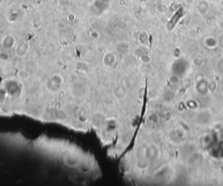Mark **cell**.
<instances>
[{
  "instance_id": "cell-5",
  "label": "cell",
  "mask_w": 223,
  "mask_h": 186,
  "mask_svg": "<svg viewBox=\"0 0 223 186\" xmlns=\"http://www.w3.org/2000/svg\"><path fill=\"white\" fill-rule=\"evenodd\" d=\"M141 62L144 64H149L151 62V57L149 56H146V55H145V56H142L141 57Z\"/></svg>"
},
{
  "instance_id": "cell-4",
  "label": "cell",
  "mask_w": 223,
  "mask_h": 186,
  "mask_svg": "<svg viewBox=\"0 0 223 186\" xmlns=\"http://www.w3.org/2000/svg\"><path fill=\"white\" fill-rule=\"evenodd\" d=\"M6 90L3 89H0V102H4V99H5V97H6Z\"/></svg>"
},
{
  "instance_id": "cell-2",
  "label": "cell",
  "mask_w": 223,
  "mask_h": 186,
  "mask_svg": "<svg viewBox=\"0 0 223 186\" xmlns=\"http://www.w3.org/2000/svg\"><path fill=\"white\" fill-rule=\"evenodd\" d=\"M168 81L171 83V84H176L180 82V78H179L178 76L176 75H171L170 77H168Z\"/></svg>"
},
{
  "instance_id": "cell-1",
  "label": "cell",
  "mask_w": 223,
  "mask_h": 186,
  "mask_svg": "<svg viewBox=\"0 0 223 186\" xmlns=\"http://www.w3.org/2000/svg\"><path fill=\"white\" fill-rule=\"evenodd\" d=\"M208 90L209 92H213L214 91L217 90V83L214 80H210L208 83Z\"/></svg>"
},
{
  "instance_id": "cell-6",
  "label": "cell",
  "mask_w": 223,
  "mask_h": 186,
  "mask_svg": "<svg viewBox=\"0 0 223 186\" xmlns=\"http://www.w3.org/2000/svg\"><path fill=\"white\" fill-rule=\"evenodd\" d=\"M221 87H222V89H223V77H222V78H221Z\"/></svg>"
},
{
  "instance_id": "cell-3",
  "label": "cell",
  "mask_w": 223,
  "mask_h": 186,
  "mask_svg": "<svg viewBox=\"0 0 223 186\" xmlns=\"http://www.w3.org/2000/svg\"><path fill=\"white\" fill-rule=\"evenodd\" d=\"M149 121L152 122V123H158L159 121V116L157 114H151L150 116H149Z\"/></svg>"
}]
</instances>
